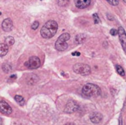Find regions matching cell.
<instances>
[{
	"instance_id": "7a4b0ae2",
	"label": "cell",
	"mask_w": 126,
	"mask_h": 125,
	"mask_svg": "<svg viewBox=\"0 0 126 125\" xmlns=\"http://www.w3.org/2000/svg\"><path fill=\"white\" fill-rule=\"evenodd\" d=\"M82 93L86 97H97L101 94V90L97 85L88 83L83 87Z\"/></svg>"
},
{
	"instance_id": "9c48e42d",
	"label": "cell",
	"mask_w": 126,
	"mask_h": 125,
	"mask_svg": "<svg viewBox=\"0 0 126 125\" xmlns=\"http://www.w3.org/2000/svg\"><path fill=\"white\" fill-rule=\"evenodd\" d=\"M13 27V21H12V20L10 18H6V19H4L2 21L1 27H2V29L4 31H5V32H10V31L12 30Z\"/></svg>"
},
{
	"instance_id": "7c38bea8",
	"label": "cell",
	"mask_w": 126,
	"mask_h": 125,
	"mask_svg": "<svg viewBox=\"0 0 126 125\" xmlns=\"http://www.w3.org/2000/svg\"><path fill=\"white\" fill-rule=\"evenodd\" d=\"M9 48L8 46L5 43H1L0 44V56L3 57L6 55L8 52Z\"/></svg>"
},
{
	"instance_id": "ba28073f",
	"label": "cell",
	"mask_w": 126,
	"mask_h": 125,
	"mask_svg": "<svg viewBox=\"0 0 126 125\" xmlns=\"http://www.w3.org/2000/svg\"><path fill=\"white\" fill-rule=\"evenodd\" d=\"M0 111L3 114H7V115H10L12 113V108L4 101L0 102Z\"/></svg>"
},
{
	"instance_id": "ffe728a7",
	"label": "cell",
	"mask_w": 126,
	"mask_h": 125,
	"mask_svg": "<svg viewBox=\"0 0 126 125\" xmlns=\"http://www.w3.org/2000/svg\"><path fill=\"white\" fill-rule=\"evenodd\" d=\"M110 4L113 6H117L119 4V0H106Z\"/></svg>"
},
{
	"instance_id": "2e32d148",
	"label": "cell",
	"mask_w": 126,
	"mask_h": 125,
	"mask_svg": "<svg viewBox=\"0 0 126 125\" xmlns=\"http://www.w3.org/2000/svg\"><path fill=\"white\" fill-rule=\"evenodd\" d=\"M116 69H117V73L120 75V76H125V71L124 69H123L122 66H119V65H116Z\"/></svg>"
},
{
	"instance_id": "9a60e30c",
	"label": "cell",
	"mask_w": 126,
	"mask_h": 125,
	"mask_svg": "<svg viewBox=\"0 0 126 125\" xmlns=\"http://www.w3.org/2000/svg\"><path fill=\"white\" fill-rule=\"evenodd\" d=\"M15 100L20 105H23L24 104V99L21 96L19 95H16L15 97Z\"/></svg>"
},
{
	"instance_id": "ac0fdd59",
	"label": "cell",
	"mask_w": 126,
	"mask_h": 125,
	"mask_svg": "<svg viewBox=\"0 0 126 125\" xmlns=\"http://www.w3.org/2000/svg\"><path fill=\"white\" fill-rule=\"evenodd\" d=\"M58 1V4L60 5V6H66L68 2H69V0H57Z\"/></svg>"
},
{
	"instance_id": "8992f818",
	"label": "cell",
	"mask_w": 126,
	"mask_h": 125,
	"mask_svg": "<svg viewBox=\"0 0 126 125\" xmlns=\"http://www.w3.org/2000/svg\"><path fill=\"white\" fill-rule=\"evenodd\" d=\"M118 35L120 41V43L122 44V46L124 49V51L126 52V32L123 27H120L118 29Z\"/></svg>"
},
{
	"instance_id": "30bf717a",
	"label": "cell",
	"mask_w": 126,
	"mask_h": 125,
	"mask_svg": "<svg viewBox=\"0 0 126 125\" xmlns=\"http://www.w3.org/2000/svg\"><path fill=\"white\" fill-rule=\"evenodd\" d=\"M74 2L78 8L84 9L90 4L91 0H74Z\"/></svg>"
},
{
	"instance_id": "52a82bcc",
	"label": "cell",
	"mask_w": 126,
	"mask_h": 125,
	"mask_svg": "<svg viewBox=\"0 0 126 125\" xmlns=\"http://www.w3.org/2000/svg\"><path fill=\"white\" fill-rule=\"evenodd\" d=\"M78 108H79V106H78V105L76 102H69L66 105L65 112L66 113H74V112L77 111L78 110Z\"/></svg>"
},
{
	"instance_id": "277c9868",
	"label": "cell",
	"mask_w": 126,
	"mask_h": 125,
	"mask_svg": "<svg viewBox=\"0 0 126 125\" xmlns=\"http://www.w3.org/2000/svg\"><path fill=\"white\" fill-rule=\"evenodd\" d=\"M73 71L81 75H88L91 73V68L87 64L77 63L73 66Z\"/></svg>"
},
{
	"instance_id": "d4e9b609",
	"label": "cell",
	"mask_w": 126,
	"mask_h": 125,
	"mask_svg": "<svg viewBox=\"0 0 126 125\" xmlns=\"http://www.w3.org/2000/svg\"><path fill=\"white\" fill-rule=\"evenodd\" d=\"M67 125H72V124H68Z\"/></svg>"
},
{
	"instance_id": "4fadbf2b",
	"label": "cell",
	"mask_w": 126,
	"mask_h": 125,
	"mask_svg": "<svg viewBox=\"0 0 126 125\" xmlns=\"http://www.w3.org/2000/svg\"><path fill=\"white\" fill-rule=\"evenodd\" d=\"M86 40V36L83 34H79L75 37V41L78 43H82Z\"/></svg>"
},
{
	"instance_id": "7402d4cb",
	"label": "cell",
	"mask_w": 126,
	"mask_h": 125,
	"mask_svg": "<svg viewBox=\"0 0 126 125\" xmlns=\"http://www.w3.org/2000/svg\"><path fill=\"white\" fill-rule=\"evenodd\" d=\"M110 33H111V35L115 36V35H117L118 34V31H117V29H111Z\"/></svg>"
},
{
	"instance_id": "44dd1931",
	"label": "cell",
	"mask_w": 126,
	"mask_h": 125,
	"mask_svg": "<svg viewBox=\"0 0 126 125\" xmlns=\"http://www.w3.org/2000/svg\"><path fill=\"white\" fill-rule=\"evenodd\" d=\"M38 26H39V23H38V21H35L32 24L31 27H32V29H36L38 27Z\"/></svg>"
},
{
	"instance_id": "5bb4252c",
	"label": "cell",
	"mask_w": 126,
	"mask_h": 125,
	"mask_svg": "<svg viewBox=\"0 0 126 125\" xmlns=\"http://www.w3.org/2000/svg\"><path fill=\"white\" fill-rule=\"evenodd\" d=\"M14 43H15V40L13 37L8 36L5 38V44H7V46H12L14 44Z\"/></svg>"
},
{
	"instance_id": "8fae6325",
	"label": "cell",
	"mask_w": 126,
	"mask_h": 125,
	"mask_svg": "<svg viewBox=\"0 0 126 125\" xmlns=\"http://www.w3.org/2000/svg\"><path fill=\"white\" fill-rule=\"evenodd\" d=\"M103 119V116L100 113H93L90 116V120L94 124L100 123Z\"/></svg>"
},
{
	"instance_id": "5b68a950",
	"label": "cell",
	"mask_w": 126,
	"mask_h": 125,
	"mask_svg": "<svg viewBox=\"0 0 126 125\" xmlns=\"http://www.w3.org/2000/svg\"><path fill=\"white\" fill-rule=\"evenodd\" d=\"M25 66L30 69H38L40 66H41V61L40 59L38 57L35 56H32L31 57H30V59L28 60L27 62L25 63Z\"/></svg>"
},
{
	"instance_id": "d6986e66",
	"label": "cell",
	"mask_w": 126,
	"mask_h": 125,
	"mask_svg": "<svg viewBox=\"0 0 126 125\" xmlns=\"http://www.w3.org/2000/svg\"><path fill=\"white\" fill-rule=\"evenodd\" d=\"M93 18H94V24H98V23H100V19L99 15H97V13L93 14Z\"/></svg>"
},
{
	"instance_id": "cb8c5ba5",
	"label": "cell",
	"mask_w": 126,
	"mask_h": 125,
	"mask_svg": "<svg viewBox=\"0 0 126 125\" xmlns=\"http://www.w3.org/2000/svg\"><path fill=\"white\" fill-rule=\"evenodd\" d=\"M119 125H123V119H122V116H120V119H119Z\"/></svg>"
},
{
	"instance_id": "3957f363",
	"label": "cell",
	"mask_w": 126,
	"mask_h": 125,
	"mask_svg": "<svg viewBox=\"0 0 126 125\" xmlns=\"http://www.w3.org/2000/svg\"><path fill=\"white\" fill-rule=\"evenodd\" d=\"M70 38L69 33H63L55 42V49L58 51H64L68 48V43L66 41Z\"/></svg>"
},
{
	"instance_id": "e0dca14e",
	"label": "cell",
	"mask_w": 126,
	"mask_h": 125,
	"mask_svg": "<svg viewBox=\"0 0 126 125\" xmlns=\"http://www.w3.org/2000/svg\"><path fill=\"white\" fill-rule=\"evenodd\" d=\"M2 69H3V71H4V72L8 73V72H10V71H11L12 68H11V66H10V65H8V64H4V65L2 66Z\"/></svg>"
},
{
	"instance_id": "603a6c76",
	"label": "cell",
	"mask_w": 126,
	"mask_h": 125,
	"mask_svg": "<svg viewBox=\"0 0 126 125\" xmlns=\"http://www.w3.org/2000/svg\"><path fill=\"white\" fill-rule=\"evenodd\" d=\"M72 55L73 56H80V53L78 52H73L72 53Z\"/></svg>"
},
{
	"instance_id": "484cf974",
	"label": "cell",
	"mask_w": 126,
	"mask_h": 125,
	"mask_svg": "<svg viewBox=\"0 0 126 125\" xmlns=\"http://www.w3.org/2000/svg\"><path fill=\"white\" fill-rule=\"evenodd\" d=\"M123 1H125V2H126V0H123Z\"/></svg>"
},
{
	"instance_id": "6da1fadb",
	"label": "cell",
	"mask_w": 126,
	"mask_h": 125,
	"mask_svg": "<svg viewBox=\"0 0 126 125\" xmlns=\"http://www.w3.org/2000/svg\"><path fill=\"white\" fill-rule=\"evenodd\" d=\"M58 24L56 21L50 20L45 23L41 29V35L44 38L49 39L52 38L57 32L58 30Z\"/></svg>"
}]
</instances>
